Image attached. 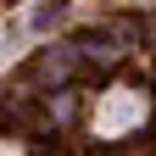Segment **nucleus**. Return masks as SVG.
Instances as JSON below:
<instances>
[{"instance_id": "nucleus-1", "label": "nucleus", "mask_w": 156, "mask_h": 156, "mask_svg": "<svg viewBox=\"0 0 156 156\" xmlns=\"http://www.w3.org/2000/svg\"><path fill=\"white\" fill-rule=\"evenodd\" d=\"M78 50L89 56V62H117V56L128 50V28H95L78 39Z\"/></svg>"}, {"instance_id": "nucleus-2", "label": "nucleus", "mask_w": 156, "mask_h": 156, "mask_svg": "<svg viewBox=\"0 0 156 156\" xmlns=\"http://www.w3.org/2000/svg\"><path fill=\"white\" fill-rule=\"evenodd\" d=\"M62 23H67V6H62V0H39L34 17H28V28H34V34H56Z\"/></svg>"}]
</instances>
